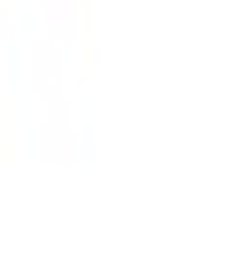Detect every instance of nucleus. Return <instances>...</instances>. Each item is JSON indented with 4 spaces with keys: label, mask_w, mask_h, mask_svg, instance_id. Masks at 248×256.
<instances>
[]
</instances>
